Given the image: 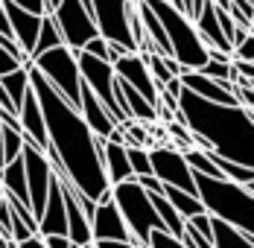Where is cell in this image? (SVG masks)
<instances>
[{"instance_id":"6da1fadb","label":"cell","mask_w":254,"mask_h":248,"mask_svg":"<svg viewBox=\"0 0 254 248\" xmlns=\"http://www.w3.org/2000/svg\"><path fill=\"white\" fill-rule=\"evenodd\" d=\"M26 70H29V88L35 91L41 114H44L47 146L62 161L64 175L70 178V184L79 193H85L88 198H94V201L111 198V184L105 178L102 155L97 152V134L85 125L76 105H70L62 97L50 82L38 73V67L32 62H26Z\"/></svg>"},{"instance_id":"7a4b0ae2","label":"cell","mask_w":254,"mask_h":248,"mask_svg":"<svg viewBox=\"0 0 254 248\" xmlns=\"http://www.w3.org/2000/svg\"><path fill=\"white\" fill-rule=\"evenodd\" d=\"M176 120L187 125L199 149H210L222 158H231L243 167H254L252 146V108L246 105H222L196 97L193 91H178Z\"/></svg>"},{"instance_id":"3957f363","label":"cell","mask_w":254,"mask_h":248,"mask_svg":"<svg viewBox=\"0 0 254 248\" xmlns=\"http://www.w3.org/2000/svg\"><path fill=\"white\" fill-rule=\"evenodd\" d=\"M196 184V196L202 201L204 213H210L213 219L240 228L243 234L254 237V222H252V187H243L228 178H210V175L193 173Z\"/></svg>"},{"instance_id":"277c9868","label":"cell","mask_w":254,"mask_h":248,"mask_svg":"<svg viewBox=\"0 0 254 248\" xmlns=\"http://www.w3.org/2000/svg\"><path fill=\"white\" fill-rule=\"evenodd\" d=\"M143 3L152 9L155 18L164 26V35L170 41V56L176 59L184 70H199L207 62V47L199 38L193 21L184 12H178L173 3H167V0H143Z\"/></svg>"},{"instance_id":"5b68a950","label":"cell","mask_w":254,"mask_h":248,"mask_svg":"<svg viewBox=\"0 0 254 248\" xmlns=\"http://www.w3.org/2000/svg\"><path fill=\"white\" fill-rule=\"evenodd\" d=\"M111 201L117 204L123 222H126L128 231H131V240H134L137 246H146L149 231L164 228L161 219H158V213H155V207H152L149 193H146L134 178L120 181V184H111Z\"/></svg>"},{"instance_id":"8992f818","label":"cell","mask_w":254,"mask_h":248,"mask_svg":"<svg viewBox=\"0 0 254 248\" xmlns=\"http://www.w3.org/2000/svg\"><path fill=\"white\" fill-rule=\"evenodd\" d=\"M32 64L38 67V73L44 76L70 105L79 108V85H82V79H79V64H76V53L73 50L59 44V47L35 56Z\"/></svg>"},{"instance_id":"52a82bcc","label":"cell","mask_w":254,"mask_h":248,"mask_svg":"<svg viewBox=\"0 0 254 248\" xmlns=\"http://www.w3.org/2000/svg\"><path fill=\"white\" fill-rule=\"evenodd\" d=\"M76 64H79V79H82V85H88L91 91H94V97L100 99L102 105H105V111L114 117V123H123L128 120L126 114H123V108L117 105V94H114V67H111V62H102V59H94L91 53H76Z\"/></svg>"},{"instance_id":"ba28073f","label":"cell","mask_w":254,"mask_h":248,"mask_svg":"<svg viewBox=\"0 0 254 248\" xmlns=\"http://www.w3.org/2000/svg\"><path fill=\"white\" fill-rule=\"evenodd\" d=\"M131 9H134V0H91V15L102 38L123 44L128 53H137L131 26H128Z\"/></svg>"},{"instance_id":"9c48e42d","label":"cell","mask_w":254,"mask_h":248,"mask_svg":"<svg viewBox=\"0 0 254 248\" xmlns=\"http://www.w3.org/2000/svg\"><path fill=\"white\" fill-rule=\"evenodd\" d=\"M50 15L56 21V26H59V32H62L64 47H70L73 53H79L88 38L100 35V29L94 24V15L85 9L82 0H59Z\"/></svg>"},{"instance_id":"30bf717a","label":"cell","mask_w":254,"mask_h":248,"mask_svg":"<svg viewBox=\"0 0 254 248\" xmlns=\"http://www.w3.org/2000/svg\"><path fill=\"white\" fill-rule=\"evenodd\" d=\"M149 164H152V175L161 184H173L184 193H193L196 196V184H193V170L190 164L184 161V155L173 149L170 143H161V146H149Z\"/></svg>"},{"instance_id":"8fae6325","label":"cell","mask_w":254,"mask_h":248,"mask_svg":"<svg viewBox=\"0 0 254 248\" xmlns=\"http://www.w3.org/2000/svg\"><path fill=\"white\" fill-rule=\"evenodd\" d=\"M21 158H24V170H26V196H29V210L32 216L38 219L41 210H44V201H47V193H50L53 184V167L50 161L44 158V152L35 146L24 143L21 149Z\"/></svg>"},{"instance_id":"7c38bea8","label":"cell","mask_w":254,"mask_h":248,"mask_svg":"<svg viewBox=\"0 0 254 248\" xmlns=\"http://www.w3.org/2000/svg\"><path fill=\"white\" fill-rule=\"evenodd\" d=\"M111 67H114V76L117 79L128 82L134 91H140L152 105H158V88L161 85L152 79V73H149V67H146V62H143L140 53H123V56H117L111 62Z\"/></svg>"},{"instance_id":"4fadbf2b","label":"cell","mask_w":254,"mask_h":248,"mask_svg":"<svg viewBox=\"0 0 254 248\" xmlns=\"http://www.w3.org/2000/svg\"><path fill=\"white\" fill-rule=\"evenodd\" d=\"M3 15H6L9 29H12L15 44L29 56L32 47H35V35H38V26H41V15L38 12H29L24 6L12 3V0H3Z\"/></svg>"},{"instance_id":"5bb4252c","label":"cell","mask_w":254,"mask_h":248,"mask_svg":"<svg viewBox=\"0 0 254 248\" xmlns=\"http://www.w3.org/2000/svg\"><path fill=\"white\" fill-rule=\"evenodd\" d=\"M91 237L94 240H126V243H134L128 225L123 222V216H120V210H117V204L111 198L97 201V210L91 216Z\"/></svg>"},{"instance_id":"9a60e30c","label":"cell","mask_w":254,"mask_h":248,"mask_svg":"<svg viewBox=\"0 0 254 248\" xmlns=\"http://www.w3.org/2000/svg\"><path fill=\"white\" fill-rule=\"evenodd\" d=\"M181 88L193 91L196 97L210 99V102H222V105H240L234 97V85L231 82H219V79H210V76L199 73V70H184L178 76Z\"/></svg>"},{"instance_id":"2e32d148","label":"cell","mask_w":254,"mask_h":248,"mask_svg":"<svg viewBox=\"0 0 254 248\" xmlns=\"http://www.w3.org/2000/svg\"><path fill=\"white\" fill-rule=\"evenodd\" d=\"M18 120H21V134H24V143L35 149H47V125H44V114H41V105L35 91L29 88V94L21 102V111H18Z\"/></svg>"},{"instance_id":"e0dca14e","label":"cell","mask_w":254,"mask_h":248,"mask_svg":"<svg viewBox=\"0 0 254 248\" xmlns=\"http://www.w3.org/2000/svg\"><path fill=\"white\" fill-rule=\"evenodd\" d=\"M79 114H82L85 125H88L97 137H108L111 128L117 125L114 123V117L105 111V105L94 97V91H91L88 85H79Z\"/></svg>"},{"instance_id":"ac0fdd59","label":"cell","mask_w":254,"mask_h":248,"mask_svg":"<svg viewBox=\"0 0 254 248\" xmlns=\"http://www.w3.org/2000/svg\"><path fill=\"white\" fill-rule=\"evenodd\" d=\"M193 26H196V32H199V38L204 41V47L222 50V53L231 56V44H228V38L222 35V26L216 21V6H213L210 0H204L202 12L193 18Z\"/></svg>"},{"instance_id":"d6986e66","label":"cell","mask_w":254,"mask_h":248,"mask_svg":"<svg viewBox=\"0 0 254 248\" xmlns=\"http://www.w3.org/2000/svg\"><path fill=\"white\" fill-rule=\"evenodd\" d=\"M102 167H105L108 184H120V181L134 178V175H131V167H128L126 143H111V140H105V149H102Z\"/></svg>"},{"instance_id":"ffe728a7","label":"cell","mask_w":254,"mask_h":248,"mask_svg":"<svg viewBox=\"0 0 254 248\" xmlns=\"http://www.w3.org/2000/svg\"><path fill=\"white\" fill-rule=\"evenodd\" d=\"M0 184H3V193H12L15 198H21L29 204V196H26V170H24V158H12L9 164H3L0 170Z\"/></svg>"},{"instance_id":"44dd1931","label":"cell","mask_w":254,"mask_h":248,"mask_svg":"<svg viewBox=\"0 0 254 248\" xmlns=\"http://www.w3.org/2000/svg\"><path fill=\"white\" fill-rule=\"evenodd\" d=\"M210 243L213 248H252V237L234 225L210 216Z\"/></svg>"},{"instance_id":"7402d4cb","label":"cell","mask_w":254,"mask_h":248,"mask_svg":"<svg viewBox=\"0 0 254 248\" xmlns=\"http://www.w3.org/2000/svg\"><path fill=\"white\" fill-rule=\"evenodd\" d=\"M161 196L176 207V213L181 216V219H190L193 213H202L204 210L202 201H199V196L184 193V190H178V187H173V184H161Z\"/></svg>"},{"instance_id":"603a6c76","label":"cell","mask_w":254,"mask_h":248,"mask_svg":"<svg viewBox=\"0 0 254 248\" xmlns=\"http://www.w3.org/2000/svg\"><path fill=\"white\" fill-rule=\"evenodd\" d=\"M0 85L6 88V94H9V99L18 105V111H21V102H24V97L29 94V70H26V64H18L15 70H9V73L0 76Z\"/></svg>"},{"instance_id":"cb8c5ba5","label":"cell","mask_w":254,"mask_h":248,"mask_svg":"<svg viewBox=\"0 0 254 248\" xmlns=\"http://www.w3.org/2000/svg\"><path fill=\"white\" fill-rule=\"evenodd\" d=\"M207 155H210V161L219 167L222 178L237 181V184H243V187H252L254 184V167H243V164H237V161H231V158H222V155H216V152H210V149H207Z\"/></svg>"},{"instance_id":"d4e9b609","label":"cell","mask_w":254,"mask_h":248,"mask_svg":"<svg viewBox=\"0 0 254 248\" xmlns=\"http://www.w3.org/2000/svg\"><path fill=\"white\" fill-rule=\"evenodd\" d=\"M59 44H64V41H62V32H59V26L53 21V15H41V26H38V35H35V47L29 53V62L35 56L47 53V50L59 47Z\"/></svg>"},{"instance_id":"484cf974","label":"cell","mask_w":254,"mask_h":248,"mask_svg":"<svg viewBox=\"0 0 254 248\" xmlns=\"http://www.w3.org/2000/svg\"><path fill=\"white\" fill-rule=\"evenodd\" d=\"M149 198H152V207H155V213H158V219H161V225H164V231H170V234L181 237L184 219L176 213V207H173L167 198L161 196V193H149Z\"/></svg>"},{"instance_id":"4316f807","label":"cell","mask_w":254,"mask_h":248,"mask_svg":"<svg viewBox=\"0 0 254 248\" xmlns=\"http://www.w3.org/2000/svg\"><path fill=\"white\" fill-rule=\"evenodd\" d=\"M0 149H3V158H6V164H9L12 158L21 155V149H24V134L0 123Z\"/></svg>"},{"instance_id":"83f0119b","label":"cell","mask_w":254,"mask_h":248,"mask_svg":"<svg viewBox=\"0 0 254 248\" xmlns=\"http://www.w3.org/2000/svg\"><path fill=\"white\" fill-rule=\"evenodd\" d=\"M128 155V167H131V175H149L152 173V164H149V149L146 146H126Z\"/></svg>"},{"instance_id":"f1b7e54d","label":"cell","mask_w":254,"mask_h":248,"mask_svg":"<svg viewBox=\"0 0 254 248\" xmlns=\"http://www.w3.org/2000/svg\"><path fill=\"white\" fill-rule=\"evenodd\" d=\"M143 56V62H146V67H149V73L158 85H167L170 79H176V76L170 73V67H167V62H164V56L161 53H140Z\"/></svg>"},{"instance_id":"f546056e","label":"cell","mask_w":254,"mask_h":248,"mask_svg":"<svg viewBox=\"0 0 254 248\" xmlns=\"http://www.w3.org/2000/svg\"><path fill=\"white\" fill-rule=\"evenodd\" d=\"M146 248H184V243H181V237H176V234H170L164 228H155V231H149V237H146Z\"/></svg>"},{"instance_id":"4dcf8cb0","label":"cell","mask_w":254,"mask_h":248,"mask_svg":"<svg viewBox=\"0 0 254 248\" xmlns=\"http://www.w3.org/2000/svg\"><path fill=\"white\" fill-rule=\"evenodd\" d=\"M82 53H91L94 59L108 62V41H105L102 35H94V38H88V41L82 44Z\"/></svg>"},{"instance_id":"1f68e13d","label":"cell","mask_w":254,"mask_h":248,"mask_svg":"<svg viewBox=\"0 0 254 248\" xmlns=\"http://www.w3.org/2000/svg\"><path fill=\"white\" fill-rule=\"evenodd\" d=\"M231 70H234V76L254 79V62H243V59H234V56H231ZM234 76H231V79H234Z\"/></svg>"},{"instance_id":"d6a6232c","label":"cell","mask_w":254,"mask_h":248,"mask_svg":"<svg viewBox=\"0 0 254 248\" xmlns=\"http://www.w3.org/2000/svg\"><path fill=\"white\" fill-rule=\"evenodd\" d=\"M18 64H24V62H21L18 56H12L9 50H6L3 44H0V76H3V73H9V70H15Z\"/></svg>"},{"instance_id":"836d02e7","label":"cell","mask_w":254,"mask_h":248,"mask_svg":"<svg viewBox=\"0 0 254 248\" xmlns=\"http://www.w3.org/2000/svg\"><path fill=\"white\" fill-rule=\"evenodd\" d=\"M41 240H44L47 248H76L67 234H47V237H41Z\"/></svg>"},{"instance_id":"e575fe53","label":"cell","mask_w":254,"mask_h":248,"mask_svg":"<svg viewBox=\"0 0 254 248\" xmlns=\"http://www.w3.org/2000/svg\"><path fill=\"white\" fill-rule=\"evenodd\" d=\"M231 6H234V9L249 21V24L254 21V0H231Z\"/></svg>"},{"instance_id":"d590c367","label":"cell","mask_w":254,"mask_h":248,"mask_svg":"<svg viewBox=\"0 0 254 248\" xmlns=\"http://www.w3.org/2000/svg\"><path fill=\"white\" fill-rule=\"evenodd\" d=\"M134 181H137V184H140L146 193H161V181H158L152 173H149V175H137Z\"/></svg>"},{"instance_id":"8d00e7d4","label":"cell","mask_w":254,"mask_h":248,"mask_svg":"<svg viewBox=\"0 0 254 248\" xmlns=\"http://www.w3.org/2000/svg\"><path fill=\"white\" fill-rule=\"evenodd\" d=\"M137 243H126V240H94L91 248H134Z\"/></svg>"},{"instance_id":"74e56055","label":"cell","mask_w":254,"mask_h":248,"mask_svg":"<svg viewBox=\"0 0 254 248\" xmlns=\"http://www.w3.org/2000/svg\"><path fill=\"white\" fill-rule=\"evenodd\" d=\"M12 3L24 6V9H29V12H38V15H44V0H12Z\"/></svg>"},{"instance_id":"f35d334b","label":"cell","mask_w":254,"mask_h":248,"mask_svg":"<svg viewBox=\"0 0 254 248\" xmlns=\"http://www.w3.org/2000/svg\"><path fill=\"white\" fill-rule=\"evenodd\" d=\"M18 248H47L44 246V240H41V234H32V237H26L18 243Z\"/></svg>"},{"instance_id":"ab89813d","label":"cell","mask_w":254,"mask_h":248,"mask_svg":"<svg viewBox=\"0 0 254 248\" xmlns=\"http://www.w3.org/2000/svg\"><path fill=\"white\" fill-rule=\"evenodd\" d=\"M0 32L12 35V29H9V24H6V15H3V0H0Z\"/></svg>"},{"instance_id":"60d3db41","label":"cell","mask_w":254,"mask_h":248,"mask_svg":"<svg viewBox=\"0 0 254 248\" xmlns=\"http://www.w3.org/2000/svg\"><path fill=\"white\" fill-rule=\"evenodd\" d=\"M216 9H222V12H228V6H231V0H210Z\"/></svg>"},{"instance_id":"b9f144b4","label":"cell","mask_w":254,"mask_h":248,"mask_svg":"<svg viewBox=\"0 0 254 248\" xmlns=\"http://www.w3.org/2000/svg\"><path fill=\"white\" fill-rule=\"evenodd\" d=\"M56 3H59V0H44V15H50L53 9H56Z\"/></svg>"},{"instance_id":"7bdbcfd3","label":"cell","mask_w":254,"mask_h":248,"mask_svg":"<svg viewBox=\"0 0 254 248\" xmlns=\"http://www.w3.org/2000/svg\"><path fill=\"white\" fill-rule=\"evenodd\" d=\"M3 164H6V158H3V149H0V170H3Z\"/></svg>"},{"instance_id":"ee69618b","label":"cell","mask_w":254,"mask_h":248,"mask_svg":"<svg viewBox=\"0 0 254 248\" xmlns=\"http://www.w3.org/2000/svg\"><path fill=\"white\" fill-rule=\"evenodd\" d=\"M0 201H3V184H0Z\"/></svg>"},{"instance_id":"f6af8a7d","label":"cell","mask_w":254,"mask_h":248,"mask_svg":"<svg viewBox=\"0 0 254 248\" xmlns=\"http://www.w3.org/2000/svg\"><path fill=\"white\" fill-rule=\"evenodd\" d=\"M134 248H146V246H134Z\"/></svg>"}]
</instances>
